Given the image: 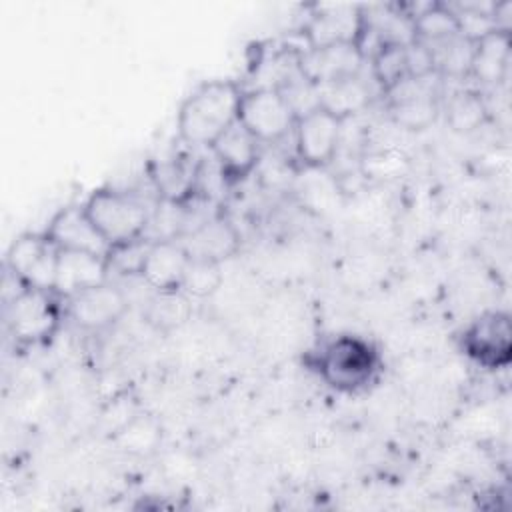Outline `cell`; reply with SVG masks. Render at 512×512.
I'll return each instance as SVG.
<instances>
[{"instance_id": "7a4b0ae2", "label": "cell", "mask_w": 512, "mask_h": 512, "mask_svg": "<svg viewBox=\"0 0 512 512\" xmlns=\"http://www.w3.org/2000/svg\"><path fill=\"white\" fill-rule=\"evenodd\" d=\"M312 368L328 388L340 394H358L378 380L382 358L370 340L338 334L320 344L312 356Z\"/></svg>"}, {"instance_id": "e0dca14e", "label": "cell", "mask_w": 512, "mask_h": 512, "mask_svg": "<svg viewBox=\"0 0 512 512\" xmlns=\"http://www.w3.org/2000/svg\"><path fill=\"white\" fill-rule=\"evenodd\" d=\"M190 256L178 238L152 240L138 276L152 292L180 290Z\"/></svg>"}, {"instance_id": "4fadbf2b", "label": "cell", "mask_w": 512, "mask_h": 512, "mask_svg": "<svg viewBox=\"0 0 512 512\" xmlns=\"http://www.w3.org/2000/svg\"><path fill=\"white\" fill-rule=\"evenodd\" d=\"M364 56L354 42L308 48L298 58L300 74L314 86L362 74Z\"/></svg>"}, {"instance_id": "2e32d148", "label": "cell", "mask_w": 512, "mask_h": 512, "mask_svg": "<svg viewBox=\"0 0 512 512\" xmlns=\"http://www.w3.org/2000/svg\"><path fill=\"white\" fill-rule=\"evenodd\" d=\"M44 234L54 242L58 250L88 252L98 256H106L110 250V246L86 216L82 204H70L58 210L48 222Z\"/></svg>"}, {"instance_id": "5b68a950", "label": "cell", "mask_w": 512, "mask_h": 512, "mask_svg": "<svg viewBox=\"0 0 512 512\" xmlns=\"http://www.w3.org/2000/svg\"><path fill=\"white\" fill-rule=\"evenodd\" d=\"M298 114L278 86L262 84L244 90L240 100L238 124L260 144H278L292 136Z\"/></svg>"}, {"instance_id": "d4e9b609", "label": "cell", "mask_w": 512, "mask_h": 512, "mask_svg": "<svg viewBox=\"0 0 512 512\" xmlns=\"http://www.w3.org/2000/svg\"><path fill=\"white\" fill-rule=\"evenodd\" d=\"M474 44L476 40L464 34H458L438 44H428L434 54L436 74L440 78H450V80L468 78L472 58H474Z\"/></svg>"}, {"instance_id": "7c38bea8", "label": "cell", "mask_w": 512, "mask_h": 512, "mask_svg": "<svg viewBox=\"0 0 512 512\" xmlns=\"http://www.w3.org/2000/svg\"><path fill=\"white\" fill-rule=\"evenodd\" d=\"M204 164L188 154H172L150 164V182L160 202L184 206L200 196Z\"/></svg>"}, {"instance_id": "83f0119b", "label": "cell", "mask_w": 512, "mask_h": 512, "mask_svg": "<svg viewBox=\"0 0 512 512\" xmlns=\"http://www.w3.org/2000/svg\"><path fill=\"white\" fill-rule=\"evenodd\" d=\"M404 56H406L408 78L438 76L436 74V64H434V54H432L428 44H424L420 40H412L404 46Z\"/></svg>"}, {"instance_id": "9c48e42d", "label": "cell", "mask_w": 512, "mask_h": 512, "mask_svg": "<svg viewBox=\"0 0 512 512\" xmlns=\"http://www.w3.org/2000/svg\"><path fill=\"white\" fill-rule=\"evenodd\" d=\"M128 304L126 294L110 280L64 298L66 320L84 332L108 330L128 312Z\"/></svg>"}, {"instance_id": "52a82bcc", "label": "cell", "mask_w": 512, "mask_h": 512, "mask_svg": "<svg viewBox=\"0 0 512 512\" xmlns=\"http://www.w3.org/2000/svg\"><path fill=\"white\" fill-rule=\"evenodd\" d=\"M460 350L486 370L506 368L512 360V320L508 312L488 310L460 334Z\"/></svg>"}, {"instance_id": "ffe728a7", "label": "cell", "mask_w": 512, "mask_h": 512, "mask_svg": "<svg viewBox=\"0 0 512 512\" xmlns=\"http://www.w3.org/2000/svg\"><path fill=\"white\" fill-rule=\"evenodd\" d=\"M316 92L318 104L328 108L342 120H348L354 114L364 112L372 102V92L368 84L362 80V74L316 86Z\"/></svg>"}, {"instance_id": "484cf974", "label": "cell", "mask_w": 512, "mask_h": 512, "mask_svg": "<svg viewBox=\"0 0 512 512\" xmlns=\"http://www.w3.org/2000/svg\"><path fill=\"white\" fill-rule=\"evenodd\" d=\"M404 46L402 44H384L368 60L372 80L384 96H388L392 90H396L408 78Z\"/></svg>"}, {"instance_id": "603a6c76", "label": "cell", "mask_w": 512, "mask_h": 512, "mask_svg": "<svg viewBox=\"0 0 512 512\" xmlns=\"http://www.w3.org/2000/svg\"><path fill=\"white\" fill-rule=\"evenodd\" d=\"M410 18L414 28V40H420L424 44H438L462 34L458 12L454 10V6L442 2H428L418 8Z\"/></svg>"}, {"instance_id": "277c9868", "label": "cell", "mask_w": 512, "mask_h": 512, "mask_svg": "<svg viewBox=\"0 0 512 512\" xmlns=\"http://www.w3.org/2000/svg\"><path fill=\"white\" fill-rule=\"evenodd\" d=\"M66 320L64 298L54 290L26 286L4 302L6 330L18 346H40L50 342Z\"/></svg>"}, {"instance_id": "d6986e66", "label": "cell", "mask_w": 512, "mask_h": 512, "mask_svg": "<svg viewBox=\"0 0 512 512\" xmlns=\"http://www.w3.org/2000/svg\"><path fill=\"white\" fill-rule=\"evenodd\" d=\"M512 56V38L506 30H490L474 44L470 76L480 84L496 86L504 82Z\"/></svg>"}, {"instance_id": "8992f818", "label": "cell", "mask_w": 512, "mask_h": 512, "mask_svg": "<svg viewBox=\"0 0 512 512\" xmlns=\"http://www.w3.org/2000/svg\"><path fill=\"white\" fill-rule=\"evenodd\" d=\"M344 122L346 120L320 104L302 112L292 130L296 160L312 170L330 166L342 144Z\"/></svg>"}, {"instance_id": "4316f807", "label": "cell", "mask_w": 512, "mask_h": 512, "mask_svg": "<svg viewBox=\"0 0 512 512\" xmlns=\"http://www.w3.org/2000/svg\"><path fill=\"white\" fill-rule=\"evenodd\" d=\"M222 280V264L202 258H190L180 290L192 300H204L218 292Z\"/></svg>"}, {"instance_id": "ac0fdd59", "label": "cell", "mask_w": 512, "mask_h": 512, "mask_svg": "<svg viewBox=\"0 0 512 512\" xmlns=\"http://www.w3.org/2000/svg\"><path fill=\"white\" fill-rule=\"evenodd\" d=\"M108 262L106 256L60 250L54 278V292L62 298H68L84 288L96 286L108 280Z\"/></svg>"}, {"instance_id": "6da1fadb", "label": "cell", "mask_w": 512, "mask_h": 512, "mask_svg": "<svg viewBox=\"0 0 512 512\" xmlns=\"http://www.w3.org/2000/svg\"><path fill=\"white\" fill-rule=\"evenodd\" d=\"M244 88L234 80H206L180 104L176 114L178 138L192 148H210L238 122Z\"/></svg>"}, {"instance_id": "5bb4252c", "label": "cell", "mask_w": 512, "mask_h": 512, "mask_svg": "<svg viewBox=\"0 0 512 512\" xmlns=\"http://www.w3.org/2000/svg\"><path fill=\"white\" fill-rule=\"evenodd\" d=\"M260 142L238 122L228 128L208 150L214 158L222 184L234 186L248 178L260 160Z\"/></svg>"}, {"instance_id": "ba28073f", "label": "cell", "mask_w": 512, "mask_h": 512, "mask_svg": "<svg viewBox=\"0 0 512 512\" xmlns=\"http://www.w3.org/2000/svg\"><path fill=\"white\" fill-rule=\"evenodd\" d=\"M60 250L44 232H24L6 250L4 268L30 288L54 290Z\"/></svg>"}, {"instance_id": "30bf717a", "label": "cell", "mask_w": 512, "mask_h": 512, "mask_svg": "<svg viewBox=\"0 0 512 512\" xmlns=\"http://www.w3.org/2000/svg\"><path fill=\"white\" fill-rule=\"evenodd\" d=\"M430 78H406L396 90H392L388 112L394 124L410 132H422L430 128L442 114L440 94Z\"/></svg>"}, {"instance_id": "8fae6325", "label": "cell", "mask_w": 512, "mask_h": 512, "mask_svg": "<svg viewBox=\"0 0 512 512\" xmlns=\"http://www.w3.org/2000/svg\"><path fill=\"white\" fill-rule=\"evenodd\" d=\"M364 28V6L352 4H326L316 6L308 22L302 26V36L308 48L354 42Z\"/></svg>"}, {"instance_id": "44dd1931", "label": "cell", "mask_w": 512, "mask_h": 512, "mask_svg": "<svg viewBox=\"0 0 512 512\" xmlns=\"http://www.w3.org/2000/svg\"><path fill=\"white\" fill-rule=\"evenodd\" d=\"M192 316V298L182 290L152 292L148 298L142 318L144 322L162 334H170L182 328Z\"/></svg>"}, {"instance_id": "9a60e30c", "label": "cell", "mask_w": 512, "mask_h": 512, "mask_svg": "<svg viewBox=\"0 0 512 512\" xmlns=\"http://www.w3.org/2000/svg\"><path fill=\"white\" fill-rule=\"evenodd\" d=\"M178 240L190 258L212 260L218 264L232 258L240 248V234L224 214L208 216L178 236Z\"/></svg>"}, {"instance_id": "cb8c5ba5", "label": "cell", "mask_w": 512, "mask_h": 512, "mask_svg": "<svg viewBox=\"0 0 512 512\" xmlns=\"http://www.w3.org/2000/svg\"><path fill=\"white\" fill-rule=\"evenodd\" d=\"M446 124L460 134H470L488 120V104L478 90H458L442 106Z\"/></svg>"}, {"instance_id": "3957f363", "label": "cell", "mask_w": 512, "mask_h": 512, "mask_svg": "<svg viewBox=\"0 0 512 512\" xmlns=\"http://www.w3.org/2000/svg\"><path fill=\"white\" fill-rule=\"evenodd\" d=\"M82 206L110 248L146 238L148 234L152 210L130 192L98 188L82 202Z\"/></svg>"}, {"instance_id": "7402d4cb", "label": "cell", "mask_w": 512, "mask_h": 512, "mask_svg": "<svg viewBox=\"0 0 512 512\" xmlns=\"http://www.w3.org/2000/svg\"><path fill=\"white\" fill-rule=\"evenodd\" d=\"M110 440L124 454L150 456L162 444V426L152 414L140 410L116 432H112Z\"/></svg>"}]
</instances>
